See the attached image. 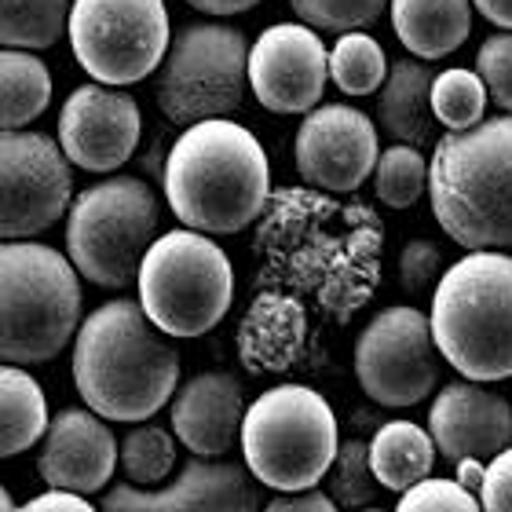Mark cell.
Here are the masks:
<instances>
[{"mask_svg": "<svg viewBox=\"0 0 512 512\" xmlns=\"http://www.w3.org/2000/svg\"><path fill=\"white\" fill-rule=\"evenodd\" d=\"M70 366L88 410L121 425L147 421L180 392V352L139 300H107L92 311L77 330Z\"/></svg>", "mask_w": 512, "mask_h": 512, "instance_id": "1", "label": "cell"}, {"mask_svg": "<svg viewBox=\"0 0 512 512\" xmlns=\"http://www.w3.org/2000/svg\"><path fill=\"white\" fill-rule=\"evenodd\" d=\"M161 187L183 227L198 235H238L264 209L271 165L246 125L202 121L172 143Z\"/></svg>", "mask_w": 512, "mask_h": 512, "instance_id": "2", "label": "cell"}, {"mask_svg": "<svg viewBox=\"0 0 512 512\" xmlns=\"http://www.w3.org/2000/svg\"><path fill=\"white\" fill-rule=\"evenodd\" d=\"M428 194L439 227L458 246L512 249V114L436 139Z\"/></svg>", "mask_w": 512, "mask_h": 512, "instance_id": "3", "label": "cell"}, {"mask_svg": "<svg viewBox=\"0 0 512 512\" xmlns=\"http://www.w3.org/2000/svg\"><path fill=\"white\" fill-rule=\"evenodd\" d=\"M432 333L465 381L512 377V256L469 253L450 264L432 297Z\"/></svg>", "mask_w": 512, "mask_h": 512, "instance_id": "4", "label": "cell"}, {"mask_svg": "<svg viewBox=\"0 0 512 512\" xmlns=\"http://www.w3.org/2000/svg\"><path fill=\"white\" fill-rule=\"evenodd\" d=\"M0 289V355L8 366L48 363L77 341L85 297L70 256L41 242H4Z\"/></svg>", "mask_w": 512, "mask_h": 512, "instance_id": "5", "label": "cell"}, {"mask_svg": "<svg viewBox=\"0 0 512 512\" xmlns=\"http://www.w3.org/2000/svg\"><path fill=\"white\" fill-rule=\"evenodd\" d=\"M337 454V417L315 388L278 384L249 403L242 461L264 487L278 494L315 491Z\"/></svg>", "mask_w": 512, "mask_h": 512, "instance_id": "6", "label": "cell"}, {"mask_svg": "<svg viewBox=\"0 0 512 512\" xmlns=\"http://www.w3.org/2000/svg\"><path fill=\"white\" fill-rule=\"evenodd\" d=\"M158 216V198L139 176L92 183L66 213V256L92 286H132L158 242Z\"/></svg>", "mask_w": 512, "mask_h": 512, "instance_id": "7", "label": "cell"}, {"mask_svg": "<svg viewBox=\"0 0 512 512\" xmlns=\"http://www.w3.org/2000/svg\"><path fill=\"white\" fill-rule=\"evenodd\" d=\"M235 300V267L209 235L169 231L150 246L139 271V304L169 337H202Z\"/></svg>", "mask_w": 512, "mask_h": 512, "instance_id": "8", "label": "cell"}, {"mask_svg": "<svg viewBox=\"0 0 512 512\" xmlns=\"http://www.w3.org/2000/svg\"><path fill=\"white\" fill-rule=\"evenodd\" d=\"M249 44L227 22H187L172 33V48L161 63L158 107L172 125L194 128L224 121L246 103Z\"/></svg>", "mask_w": 512, "mask_h": 512, "instance_id": "9", "label": "cell"}, {"mask_svg": "<svg viewBox=\"0 0 512 512\" xmlns=\"http://www.w3.org/2000/svg\"><path fill=\"white\" fill-rule=\"evenodd\" d=\"M66 37L96 85H136L169 55V8L165 0H74Z\"/></svg>", "mask_w": 512, "mask_h": 512, "instance_id": "10", "label": "cell"}, {"mask_svg": "<svg viewBox=\"0 0 512 512\" xmlns=\"http://www.w3.org/2000/svg\"><path fill=\"white\" fill-rule=\"evenodd\" d=\"M439 359L432 319L403 304L377 311L355 341V377L363 392L392 410L425 403L443 370Z\"/></svg>", "mask_w": 512, "mask_h": 512, "instance_id": "11", "label": "cell"}, {"mask_svg": "<svg viewBox=\"0 0 512 512\" xmlns=\"http://www.w3.org/2000/svg\"><path fill=\"white\" fill-rule=\"evenodd\" d=\"M74 205V176L63 147L44 132H4L0 139V231L26 242L59 224Z\"/></svg>", "mask_w": 512, "mask_h": 512, "instance_id": "12", "label": "cell"}, {"mask_svg": "<svg viewBox=\"0 0 512 512\" xmlns=\"http://www.w3.org/2000/svg\"><path fill=\"white\" fill-rule=\"evenodd\" d=\"M330 77V52L304 22L267 26L249 48V88L271 114H311Z\"/></svg>", "mask_w": 512, "mask_h": 512, "instance_id": "13", "label": "cell"}, {"mask_svg": "<svg viewBox=\"0 0 512 512\" xmlns=\"http://www.w3.org/2000/svg\"><path fill=\"white\" fill-rule=\"evenodd\" d=\"M374 118L344 103H326L304 114L297 128L300 180L322 191L348 194L370 180L381 161Z\"/></svg>", "mask_w": 512, "mask_h": 512, "instance_id": "14", "label": "cell"}, {"mask_svg": "<svg viewBox=\"0 0 512 512\" xmlns=\"http://www.w3.org/2000/svg\"><path fill=\"white\" fill-rule=\"evenodd\" d=\"M260 487L264 483L246 469V461L191 454L169 487L143 491L136 483H118L103 494L99 512H264Z\"/></svg>", "mask_w": 512, "mask_h": 512, "instance_id": "15", "label": "cell"}, {"mask_svg": "<svg viewBox=\"0 0 512 512\" xmlns=\"http://www.w3.org/2000/svg\"><path fill=\"white\" fill-rule=\"evenodd\" d=\"M143 114L139 103L121 88L81 85L59 110V147L70 165L85 172L121 169L139 147Z\"/></svg>", "mask_w": 512, "mask_h": 512, "instance_id": "16", "label": "cell"}, {"mask_svg": "<svg viewBox=\"0 0 512 512\" xmlns=\"http://www.w3.org/2000/svg\"><path fill=\"white\" fill-rule=\"evenodd\" d=\"M121 461V443L110 432L107 417L85 406H66L52 417L48 436L41 439L37 472L48 491L99 494L114 480Z\"/></svg>", "mask_w": 512, "mask_h": 512, "instance_id": "17", "label": "cell"}, {"mask_svg": "<svg viewBox=\"0 0 512 512\" xmlns=\"http://www.w3.org/2000/svg\"><path fill=\"white\" fill-rule=\"evenodd\" d=\"M428 436L447 461H487L512 447V403L476 381H450L428 410Z\"/></svg>", "mask_w": 512, "mask_h": 512, "instance_id": "18", "label": "cell"}, {"mask_svg": "<svg viewBox=\"0 0 512 512\" xmlns=\"http://www.w3.org/2000/svg\"><path fill=\"white\" fill-rule=\"evenodd\" d=\"M246 414L249 403L242 381L224 370H205L183 381L169 406L176 439L191 454L209 461H224L227 454H235V447H242Z\"/></svg>", "mask_w": 512, "mask_h": 512, "instance_id": "19", "label": "cell"}, {"mask_svg": "<svg viewBox=\"0 0 512 512\" xmlns=\"http://www.w3.org/2000/svg\"><path fill=\"white\" fill-rule=\"evenodd\" d=\"M432 66L425 59H395L388 70V81L377 92V125L392 143L403 147H428L436 110H432Z\"/></svg>", "mask_w": 512, "mask_h": 512, "instance_id": "20", "label": "cell"}, {"mask_svg": "<svg viewBox=\"0 0 512 512\" xmlns=\"http://www.w3.org/2000/svg\"><path fill=\"white\" fill-rule=\"evenodd\" d=\"M392 30L414 59H447L472 33V0H392Z\"/></svg>", "mask_w": 512, "mask_h": 512, "instance_id": "21", "label": "cell"}, {"mask_svg": "<svg viewBox=\"0 0 512 512\" xmlns=\"http://www.w3.org/2000/svg\"><path fill=\"white\" fill-rule=\"evenodd\" d=\"M436 443L414 421H384L370 439V465L384 491L406 494L432 476Z\"/></svg>", "mask_w": 512, "mask_h": 512, "instance_id": "22", "label": "cell"}, {"mask_svg": "<svg viewBox=\"0 0 512 512\" xmlns=\"http://www.w3.org/2000/svg\"><path fill=\"white\" fill-rule=\"evenodd\" d=\"M0 454L15 458L48 436V403L41 384L22 366H4L0 374Z\"/></svg>", "mask_w": 512, "mask_h": 512, "instance_id": "23", "label": "cell"}, {"mask_svg": "<svg viewBox=\"0 0 512 512\" xmlns=\"http://www.w3.org/2000/svg\"><path fill=\"white\" fill-rule=\"evenodd\" d=\"M0 128L22 132V125L37 121L52 103V74L33 52L4 48L0 55Z\"/></svg>", "mask_w": 512, "mask_h": 512, "instance_id": "24", "label": "cell"}, {"mask_svg": "<svg viewBox=\"0 0 512 512\" xmlns=\"http://www.w3.org/2000/svg\"><path fill=\"white\" fill-rule=\"evenodd\" d=\"M70 0H0V41L15 52L52 48L70 33Z\"/></svg>", "mask_w": 512, "mask_h": 512, "instance_id": "25", "label": "cell"}, {"mask_svg": "<svg viewBox=\"0 0 512 512\" xmlns=\"http://www.w3.org/2000/svg\"><path fill=\"white\" fill-rule=\"evenodd\" d=\"M388 70L392 66L384 59V48L363 30L344 33L330 48V77L344 96H374V92H381L384 81H388Z\"/></svg>", "mask_w": 512, "mask_h": 512, "instance_id": "26", "label": "cell"}, {"mask_svg": "<svg viewBox=\"0 0 512 512\" xmlns=\"http://www.w3.org/2000/svg\"><path fill=\"white\" fill-rule=\"evenodd\" d=\"M432 110L436 121L450 132H469V128L483 125V110H487V85L476 70H443L436 74L432 85Z\"/></svg>", "mask_w": 512, "mask_h": 512, "instance_id": "27", "label": "cell"}, {"mask_svg": "<svg viewBox=\"0 0 512 512\" xmlns=\"http://www.w3.org/2000/svg\"><path fill=\"white\" fill-rule=\"evenodd\" d=\"M172 465H176V432L169 428L139 425L121 439V469L139 487L169 480Z\"/></svg>", "mask_w": 512, "mask_h": 512, "instance_id": "28", "label": "cell"}, {"mask_svg": "<svg viewBox=\"0 0 512 512\" xmlns=\"http://www.w3.org/2000/svg\"><path fill=\"white\" fill-rule=\"evenodd\" d=\"M374 187L388 209H410L428 191V161L417 147L392 143L377 161Z\"/></svg>", "mask_w": 512, "mask_h": 512, "instance_id": "29", "label": "cell"}, {"mask_svg": "<svg viewBox=\"0 0 512 512\" xmlns=\"http://www.w3.org/2000/svg\"><path fill=\"white\" fill-rule=\"evenodd\" d=\"M330 498L341 509H370V505H377V491H384L381 483H377L374 476V465H370V443H363V439H348L341 447V454H337V461H333L330 469Z\"/></svg>", "mask_w": 512, "mask_h": 512, "instance_id": "30", "label": "cell"}, {"mask_svg": "<svg viewBox=\"0 0 512 512\" xmlns=\"http://www.w3.org/2000/svg\"><path fill=\"white\" fill-rule=\"evenodd\" d=\"M304 26L322 33H355L370 26L392 0H289Z\"/></svg>", "mask_w": 512, "mask_h": 512, "instance_id": "31", "label": "cell"}, {"mask_svg": "<svg viewBox=\"0 0 512 512\" xmlns=\"http://www.w3.org/2000/svg\"><path fill=\"white\" fill-rule=\"evenodd\" d=\"M392 512H483V505L458 480L428 476L425 483H417L406 494H399V505Z\"/></svg>", "mask_w": 512, "mask_h": 512, "instance_id": "32", "label": "cell"}, {"mask_svg": "<svg viewBox=\"0 0 512 512\" xmlns=\"http://www.w3.org/2000/svg\"><path fill=\"white\" fill-rule=\"evenodd\" d=\"M476 74L487 85V96L512 114V33L502 30L487 37L476 52Z\"/></svg>", "mask_w": 512, "mask_h": 512, "instance_id": "33", "label": "cell"}, {"mask_svg": "<svg viewBox=\"0 0 512 512\" xmlns=\"http://www.w3.org/2000/svg\"><path fill=\"white\" fill-rule=\"evenodd\" d=\"M447 267H443V249L428 238H414L406 242L403 253H399V286L410 293V297H421L425 289H432V282H443Z\"/></svg>", "mask_w": 512, "mask_h": 512, "instance_id": "34", "label": "cell"}, {"mask_svg": "<svg viewBox=\"0 0 512 512\" xmlns=\"http://www.w3.org/2000/svg\"><path fill=\"white\" fill-rule=\"evenodd\" d=\"M483 512H512V447L502 450L487 465V480L480 491Z\"/></svg>", "mask_w": 512, "mask_h": 512, "instance_id": "35", "label": "cell"}, {"mask_svg": "<svg viewBox=\"0 0 512 512\" xmlns=\"http://www.w3.org/2000/svg\"><path fill=\"white\" fill-rule=\"evenodd\" d=\"M264 512H341L326 491H300V494H278L264 505Z\"/></svg>", "mask_w": 512, "mask_h": 512, "instance_id": "36", "label": "cell"}, {"mask_svg": "<svg viewBox=\"0 0 512 512\" xmlns=\"http://www.w3.org/2000/svg\"><path fill=\"white\" fill-rule=\"evenodd\" d=\"M19 512H99L96 505H88L81 494H70V491H44L37 498L22 505Z\"/></svg>", "mask_w": 512, "mask_h": 512, "instance_id": "37", "label": "cell"}, {"mask_svg": "<svg viewBox=\"0 0 512 512\" xmlns=\"http://www.w3.org/2000/svg\"><path fill=\"white\" fill-rule=\"evenodd\" d=\"M454 472H458L454 480H458L469 494H476V498H480L483 480H487V465H483V461H476V458H465V461H458V465H454Z\"/></svg>", "mask_w": 512, "mask_h": 512, "instance_id": "38", "label": "cell"}, {"mask_svg": "<svg viewBox=\"0 0 512 512\" xmlns=\"http://www.w3.org/2000/svg\"><path fill=\"white\" fill-rule=\"evenodd\" d=\"M472 8L480 11L487 22L512 33V0H472Z\"/></svg>", "mask_w": 512, "mask_h": 512, "instance_id": "39", "label": "cell"}, {"mask_svg": "<svg viewBox=\"0 0 512 512\" xmlns=\"http://www.w3.org/2000/svg\"><path fill=\"white\" fill-rule=\"evenodd\" d=\"M187 4L205 11V15H238V11L256 8L260 0H187Z\"/></svg>", "mask_w": 512, "mask_h": 512, "instance_id": "40", "label": "cell"}, {"mask_svg": "<svg viewBox=\"0 0 512 512\" xmlns=\"http://www.w3.org/2000/svg\"><path fill=\"white\" fill-rule=\"evenodd\" d=\"M0 512H19V509H15V502H11V494H8V491L0 494Z\"/></svg>", "mask_w": 512, "mask_h": 512, "instance_id": "41", "label": "cell"}, {"mask_svg": "<svg viewBox=\"0 0 512 512\" xmlns=\"http://www.w3.org/2000/svg\"><path fill=\"white\" fill-rule=\"evenodd\" d=\"M359 512H392V509H381V505H370V509H359Z\"/></svg>", "mask_w": 512, "mask_h": 512, "instance_id": "42", "label": "cell"}]
</instances>
